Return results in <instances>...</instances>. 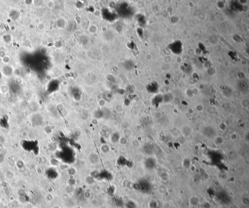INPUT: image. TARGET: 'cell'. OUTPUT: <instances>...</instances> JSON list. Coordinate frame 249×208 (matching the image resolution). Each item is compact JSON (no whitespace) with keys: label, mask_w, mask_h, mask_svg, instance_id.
Segmentation results:
<instances>
[{"label":"cell","mask_w":249,"mask_h":208,"mask_svg":"<svg viewBox=\"0 0 249 208\" xmlns=\"http://www.w3.org/2000/svg\"><path fill=\"white\" fill-rule=\"evenodd\" d=\"M125 206L126 208H135V204L131 201H128L126 203Z\"/></svg>","instance_id":"7a4b0ae2"},{"label":"cell","mask_w":249,"mask_h":208,"mask_svg":"<svg viewBox=\"0 0 249 208\" xmlns=\"http://www.w3.org/2000/svg\"><path fill=\"white\" fill-rule=\"evenodd\" d=\"M23 147L24 149L27 151H35V148H36L37 147V144H36V142L33 141H24L23 144Z\"/></svg>","instance_id":"6da1fadb"}]
</instances>
